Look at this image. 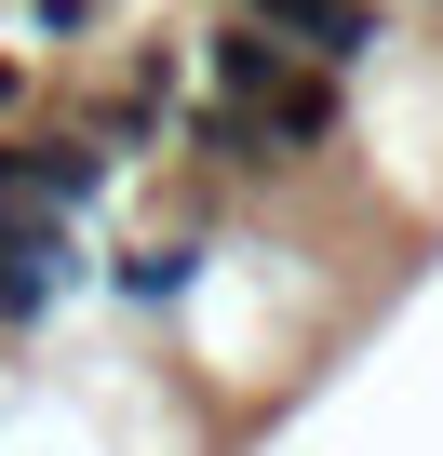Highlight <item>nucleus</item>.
Masks as SVG:
<instances>
[{"label":"nucleus","instance_id":"obj_1","mask_svg":"<svg viewBox=\"0 0 443 456\" xmlns=\"http://www.w3.org/2000/svg\"><path fill=\"white\" fill-rule=\"evenodd\" d=\"M242 14H256L269 41H296V54H323V68L376 41V14H363V0H242Z\"/></svg>","mask_w":443,"mask_h":456},{"label":"nucleus","instance_id":"obj_2","mask_svg":"<svg viewBox=\"0 0 443 456\" xmlns=\"http://www.w3.org/2000/svg\"><path fill=\"white\" fill-rule=\"evenodd\" d=\"M121 296H135V309H161V296H188V256H135V269H121Z\"/></svg>","mask_w":443,"mask_h":456}]
</instances>
